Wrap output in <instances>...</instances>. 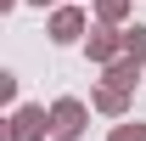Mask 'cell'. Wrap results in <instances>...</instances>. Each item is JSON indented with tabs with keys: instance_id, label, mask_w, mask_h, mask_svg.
Returning a JSON list of instances; mask_svg holds the SVG:
<instances>
[{
	"instance_id": "1",
	"label": "cell",
	"mask_w": 146,
	"mask_h": 141,
	"mask_svg": "<svg viewBox=\"0 0 146 141\" xmlns=\"http://www.w3.org/2000/svg\"><path fill=\"white\" fill-rule=\"evenodd\" d=\"M84 124H90V107L79 102V96H56L51 102V136L56 141H79Z\"/></svg>"
},
{
	"instance_id": "2",
	"label": "cell",
	"mask_w": 146,
	"mask_h": 141,
	"mask_svg": "<svg viewBox=\"0 0 146 141\" xmlns=\"http://www.w3.org/2000/svg\"><path fill=\"white\" fill-rule=\"evenodd\" d=\"M51 136V107H17L11 113V130L0 141H45Z\"/></svg>"
},
{
	"instance_id": "3",
	"label": "cell",
	"mask_w": 146,
	"mask_h": 141,
	"mask_svg": "<svg viewBox=\"0 0 146 141\" xmlns=\"http://www.w3.org/2000/svg\"><path fill=\"white\" fill-rule=\"evenodd\" d=\"M84 51H90V62H101V68L124 62V28H90Z\"/></svg>"
},
{
	"instance_id": "4",
	"label": "cell",
	"mask_w": 146,
	"mask_h": 141,
	"mask_svg": "<svg viewBox=\"0 0 146 141\" xmlns=\"http://www.w3.org/2000/svg\"><path fill=\"white\" fill-rule=\"evenodd\" d=\"M84 23H90V17H84V6H56V11H51V40H56V45L90 40V34H84Z\"/></svg>"
},
{
	"instance_id": "5",
	"label": "cell",
	"mask_w": 146,
	"mask_h": 141,
	"mask_svg": "<svg viewBox=\"0 0 146 141\" xmlns=\"http://www.w3.org/2000/svg\"><path fill=\"white\" fill-rule=\"evenodd\" d=\"M90 107H96V113H107V119H129V96H124V90H112V85H101V90H96V96H90Z\"/></svg>"
},
{
	"instance_id": "6",
	"label": "cell",
	"mask_w": 146,
	"mask_h": 141,
	"mask_svg": "<svg viewBox=\"0 0 146 141\" xmlns=\"http://www.w3.org/2000/svg\"><path fill=\"white\" fill-rule=\"evenodd\" d=\"M135 79H141V68H135L129 56H124V62H112V68H101V85H112V90H124V96L135 90Z\"/></svg>"
},
{
	"instance_id": "7",
	"label": "cell",
	"mask_w": 146,
	"mask_h": 141,
	"mask_svg": "<svg viewBox=\"0 0 146 141\" xmlns=\"http://www.w3.org/2000/svg\"><path fill=\"white\" fill-rule=\"evenodd\" d=\"M129 0H96V23L101 28H129Z\"/></svg>"
},
{
	"instance_id": "8",
	"label": "cell",
	"mask_w": 146,
	"mask_h": 141,
	"mask_svg": "<svg viewBox=\"0 0 146 141\" xmlns=\"http://www.w3.org/2000/svg\"><path fill=\"white\" fill-rule=\"evenodd\" d=\"M124 56L135 62V68H146V23H129L124 28Z\"/></svg>"
},
{
	"instance_id": "9",
	"label": "cell",
	"mask_w": 146,
	"mask_h": 141,
	"mask_svg": "<svg viewBox=\"0 0 146 141\" xmlns=\"http://www.w3.org/2000/svg\"><path fill=\"white\" fill-rule=\"evenodd\" d=\"M107 141H146V124H129V119H124V124H112Z\"/></svg>"
},
{
	"instance_id": "10",
	"label": "cell",
	"mask_w": 146,
	"mask_h": 141,
	"mask_svg": "<svg viewBox=\"0 0 146 141\" xmlns=\"http://www.w3.org/2000/svg\"><path fill=\"white\" fill-rule=\"evenodd\" d=\"M0 102H17V73H11V68L0 73Z\"/></svg>"
},
{
	"instance_id": "11",
	"label": "cell",
	"mask_w": 146,
	"mask_h": 141,
	"mask_svg": "<svg viewBox=\"0 0 146 141\" xmlns=\"http://www.w3.org/2000/svg\"><path fill=\"white\" fill-rule=\"evenodd\" d=\"M28 6H39V11H56V6H62V0H28Z\"/></svg>"
},
{
	"instance_id": "12",
	"label": "cell",
	"mask_w": 146,
	"mask_h": 141,
	"mask_svg": "<svg viewBox=\"0 0 146 141\" xmlns=\"http://www.w3.org/2000/svg\"><path fill=\"white\" fill-rule=\"evenodd\" d=\"M11 6H17V0H0V11H11Z\"/></svg>"
},
{
	"instance_id": "13",
	"label": "cell",
	"mask_w": 146,
	"mask_h": 141,
	"mask_svg": "<svg viewBox=\"0 0 146 141\" xmlns=\"http://www.w3.org/2000/svg\"><path fill=\"white\" fill-rule=\"evenodd\" d=\"M73 6H84V0H73Z\"/></svg>"
}]
</instances>
